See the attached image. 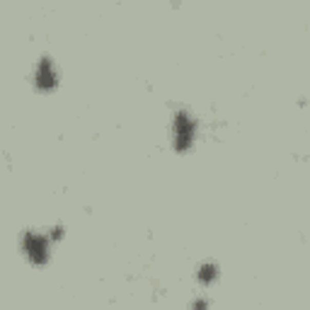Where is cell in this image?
I'll return each instance as SVG.
<instances>
[{"instance_id":"6da1fadb","label":"cell","mask_w":310,"mask_h":310,"mask_svg":"<svg viewBox=\"0 0 310 310\" xmlns=\"http://www.w3.org/2000/svg\"><path fill=\"white\" fill-rule=\"evenodd\" d=\"M191 136H194V124L187 119V114H180L175 119V146L180 148V150L189 148Z\"/></svg>"},{"instance_id":"7a4b0ae2","label":"cell","mask_w":310,"mask_h":310,"mask_svg":"<svg viewBox=\"0 0 310 310\" xmlns=\"http://www.w3.org/2000/svg\"><path fill=\"white\" fill-rule=\"evenodd\" d=\"M25 252L32 257V262H46V240L39 235H27L25 238Z\"/></svg>"},{"instance_id":"3957f363","label":"cell","mask_w":310,"mask_h":310,"mask_svg":"<svg viewBox=\"0 0 310 310\" xmlns=\"http://www.w3.org/2000/svg\"><path fill=\"white\" fill-rule=\"evenodd\" d=\"M36 83H39V87H46V90L56 85V75H53L51 63H49V61H42L39 73H36Z\"/></svg>"},{"instance_id":"277c9868","label":"cell","mask_w":310,"mask_h":310,"mask_svg":"<svg viewBox=\"0 0 310 310\" xmlns=\"http://www.w3.org/2000/svg\"><path fill=\"white\" fill-rule=\"evenodd\" d=\"M199 279H201L204 284H211V281L216 279V267H211V264L201 267V272H199Z\"/></svg>"}]
</instances>
